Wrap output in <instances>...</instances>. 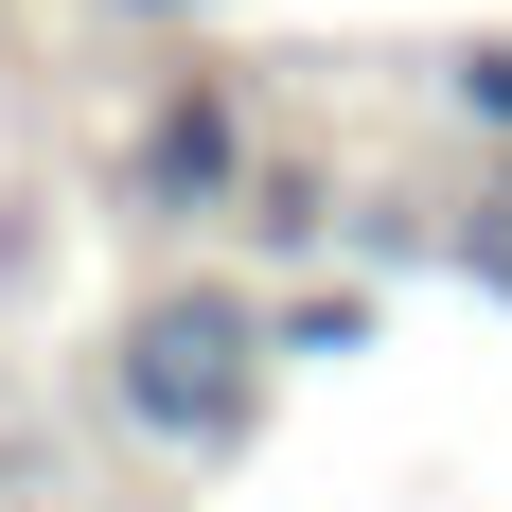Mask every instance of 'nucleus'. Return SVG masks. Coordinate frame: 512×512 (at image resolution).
<instances>
[{"mask_svg":"<svg viewBox=\"0 0 512 512\" xmlns=\"http://www.w3.org/2000/svg\"><path fill=\"white\" fill-rule=\"evenodd\" d=\"M106 407L142 424V442H177V460L248 442V424H265V301H248V283H159V301H124Z\"/></svg>","mask_w":512,"mask_h":512,"instance_id":"1","label":"nucleus"},{"mask_svg":"<svg viewBox=\"0 0 512 512\" xmlns=\"http://www.w3.org/2000/svg\"><path fill=\"white\" fill-rule=\"evenodd\" d=\"M106 177H124V212H159V230H212V212H248V177H265V106L195 71V89H159L142 124H124Z\"/></svg>","mask_w":512,"mask_h":512,"instance_id":"2","label":"nucleus"},{"mask_svg":"<svg viewBox=\"0 0 512 512\" xmlns=\"http://www.w3.org/2000/svg\"><path fill=\"white\" fill-rule=\"evenodd\" d=\"M442 106H460V124H495V142H512V36H477V53H442Z\"/></svg>","mask_w":512,"mask_h":512,"instance_id":"3","label":"nucleus"},{"mask_svg":"<svg viewBox=\"0 0 512 512\" xmlns=\"http://www.w3.org/2000/svg\"><path fill=\"white\" fill-rule=\"evenodd\" d=\"M460 265H477V283H495V301H512V177H495V195L460 212Z\"/></svg>","mask_w":512,"mask_h":512,"instance_id":"4","label":"nucleus"},{"mask_svg":"<svg viewBox=\"0 0 512 512\" xmlns=\"http://www.w3.org/2000/svg\"><path fill=\"white\" fill-rule=\"evenodd\" d=\"M106 18H212V0H106Z\"/></svg>","mask_w":512,"mask_h":512,"instance_id":"5","label":"nucleus"}]
</instances>
